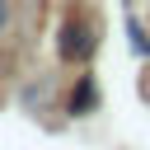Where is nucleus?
Here are the masks:
<instances>
[{
	"instance_id": "nucleus-2",
	"label": "nucleus",
	"mask_w": 150,
	"mask_h": 150,
	"mask_svg": "<svg viewBox=\"0 0 150 150\" xmlns=\"http://www.w3.org/2000/svg\"><path fill=\"white\" fill-rule=\"evenodd\" d=\"M94 103H98V89H94V80H89V75H80V89L70 94V112H89Z\"/></svg>"
},
{
	"instance_id": "nucleus-3",
	"label": "nucleus",
	"mask_w": 150,
	"mask_h": 150,
	"mask_svg": "<svg viewBox=\"0 0 150 150\" xmlns=\"http://www.w3.org/2000/svg\"><path fill=\"white\" fill-rule=\"evenodd\" d=\"M5 19H9V5H5V0H0V28H5Z\"/></svg>"
},
{
	"instance_id": "nucleus-1",
	"label": "nucleus",
	"mask_w": 150,
	"mask_h": 150,
	"mask_svg": "<svg viewBox=\"0 0 150 150\" xmlns=\"http://www.w3.org/2000/svg\"><path fill=\"white\" fill-rule=\"evenodd\" d=\"M61 56L66 61H89L94 56V23L89 19H66L61 23Z\"/></svg>"
}]
</instances>
